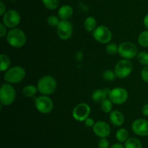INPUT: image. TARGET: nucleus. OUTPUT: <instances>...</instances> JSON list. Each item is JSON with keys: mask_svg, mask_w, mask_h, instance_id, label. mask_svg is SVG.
Segmentation results:
<instances>
[{"mask_svg": "<svg viewBox=\"0 0 148 148\" xmlns=\"http://www.w3.org/2000/svg\"><path fill=\"white\" fill-rule=\"evenodd\" d=\"M7 41L10 46L16 49L22 48L25 45L27 37L23 30L21 29L12 28L6 36Z\"/></svg>", "mask_w": 148, "mask_h": 148, "instance_id": "obj_1", "label": "nucleus"}, {"mask_svg": "<svg viewBox=\"0 0 148 148\" xmlns=\"http://www.w3.org/2000/svg\"><path fill=\"white\" fill-rule=\"evenodd\" d=\"M57 86L56 79L50 75H46L40 78L37 84L38 92L42 95H49L55 92Z\"/></svg>", "mask_w": 148, "mask_h": 148, "instance_id": "obj_2", "label": "nucleus"}, {"mask_svg": "<svg viewBox=\"0 0 148 148\" xmlns=\"http://www.w3.org/2000/svg\"><path fill=\"white\" fill-rule=\"evenodd\" d=\"M25 75V70L22 66H15L6 71L4 75V79L7 83L16 84L22 82Z\"/></svg>", "mask_w": 148, "mask_h": 148, "instance_id": "obj_3", "label": "nucleus"}, {"mask_svg": "<svg viewBox=\"0 0 148 148\" xmlns=\"http://www.w3.org/2000/svg\"><path fill=\"white\" fill-rule=\"evenodd\" d=\"M16 98V91L10 83L3 84L0 88V102L1 106H7L13 103Z\"/></svg>", "mask_w": 148, "mask_h": 148, "instance_id": "obj_4", "label": "nucleus"}, {"mask_svg": "<svg viewBox=\"0 0 148 148\" xmlns=\"http://www.w3.org/2000/svg\"><path fill=\"white\" fill-rule=\"evenodd\" d=\"M133 68L134 66L132 63L129 59H123L117 62L114 68V72L117 77L124 79L131 75Z\"/></svg>", "mask_w": 148, "mask_h": 148, "instance_id": "obj_5", "label": "nucleus"}, {"mask_svg": "<svg viewBox=\"0 0 148 148\" xmlns=\"http://www.w3.org/2000/svg\"><path fill=\"white\" fill-rule=\"evenodd\" d=\"M119 54L125 59H132L138 54V49L131 42H123L119 46Z\"/></svg>", "mask_w": 148, "mask_h": 148, "instance_id": "obj_6", "label": "nucleus"}, {"mask_svg": "<svg viewBox=\"0 0 148 148\" xmlns=\"http://www.w3.org/2000/svg\"><path fill=\"white\" fill-rule=\"evenodd\" d=\"M92 36L96 41L103 44L109 43L112 39V33L110 29L105 25L97 26L92 32Z\"/></svg>", "mask_w": 148, "mask_h": 148, "instance_id": "obj_7", "label": "nucleus"}, {"mask_svg": "<svg viewBox=\"0 0 148 148\" xmlns=\"http://www.w3.org/2000/svg\"><path fill=\"white\" fill-rule=\"evenodd\" d=\"M35 106L36 109L43 114H47L51 112L53 108V103L48 95H40L35 101Z\"/></svg>", "mask_w": 148, "mask_h": 148, "instance_id": "obj_8", "label": "nucleus"}, {"mask_svg": "<svg viewBox=\"0 0 148 148\" xmlns=\"http://www.w3.org/2000/svg\"><path fill=\"white\" fill-rule=\"evenodd\" d=\"M128 92L123 88H115L110 90L108 98L116 105H121L128 99Z\"/></svg>", "mask_w": 148, "mask_h": 148, "instance_id": "obj_9", "label": "nucleus"}, {"mask_svg": "<svg viewBox=\"0 0 148 148\" xmlns=\"http://www.w3.org/2000/svg\"><path fill=\"white\" fill-rule=\"evenodd\" d=\"M20 15L15 10H7L3 15L2 23L8 28H14L20 23Z\"/></svg>", "mask_w": 148, "mask_h": 148, "instance_id": "obj_10", "label": "nucleus"}, {"mask_svg": "<svg viewBox=\"0 0 148 148\" xmlns=\"http://www.w3.org/2000/svg\"><path fill=\"white\" fill-rule=\"evenodd\" d=\"M90 107L85 103H81L75 107L72 111V116L78 121H85L90 114Z\"/></svg>", "mask_w": 148, "mask_h": 148, "instance_id": "obj_11", "label": "nucleus"}, {"mask_svg": "<svg viewBox=\"0 0 148 148\" xmlns=\"http://www.w3.org/2000/svg\"><path fill=\"white\" fill-rule=\"evenodd\" d=\"M57 35L62 40H68L73 33V26L68 20H61L57 27Z\"/></svg>", "mask_w": 148, "mask_h": 148, "instance_id": "obj_12", "label": "nucleus"}, {"mask_svg": "<svg viewBox=\"0 0 148 148\" xmlns=\"http://www.w3.org/2000/svg\"><path fill=\"white\" fill-rule=\"evenodd\" d=\"M132 130L134 134L141 137L148 135V121L145 119H136L132 125Z\"/></svg>", "mask_w": 148, "mask_h": 148, "instance_id": "obj_13", "label": "nucleus"}, {"mask_svg": "<svg viewBox=\"0 0 148 148\" xmlns=\"http://www.w3.org/2000/svg\"><path fill=\"white\" fill-rule=\"evenodd\" d=\"M94 134L98 137L103 138V137H108L111 133V127L106 122L103 121H98L95 123L92 127Z\"/></svg>", "mask_w": 148, "mask_h": 148, "instance_id": "obj_14", "label": "nucleus"}, {"mask_svg": "<svg viewBox=\"0 0 148 148\" xmlns=\"http://www.w3.org/2000/svg\"><path fill=\"white\" fill-rule=\"evenodd\" d=\"M110 90H111L108 88L95 90L92 94V100L96 103H101L103 100L107 98V97H108Z\"/></svg>", "mask_w": 148, "mask_h": 148, "instance_id": "obj_15", "label": "nucleus"}, {"mask_svg": "<svg viewBox=\"0 0 148 148\" xmlns=\"http://www.w3.org/2000/svg\"><path fill=\"white\" fill-rule=\"evenodd\" d=\"M110 121L113 125L116 127H121L124 123V116L119 111H113L110 113Z\"/></svg>", "mask_w": 148, "mask_h": 148, "instance_id": "obj_16", "label": "nucleus"}, {"mask_svg": "<svg viewBox=\"0 0 148 148\" xmlns=\"http://www.w3.org/2000/svg\"><path fill=\"white\" fill-rule=\"evenodd\" d=\"M73 15V9L68 4L62 5L58 10V16L62 20H68Z\"/></svg>", "mask_w": 148, "mask_h": 148, "instance_id": "obj_17", "label": "nucleus"}, {"mask_svg": "<svg viewBox=\"0 0 148 148\" xmlns=\"http://www.w3.org/2000/svg\"><path fill=\"white\" fill-rule=\"evenodd\" d=\"M84 27L88 32H93L97 27L96 20L92 17H87L84 22Z\"/></svg>", "mask_w": 148, "mask_h": 148, "instance_id": "obj_18", "label": "nucleus"}, {"mask_svg": "<svg viewBox=\"0 0 148 148\" xmlns=\"http://www.w3.org/2000/svg\"><path fill=\"white\" fill-rule=\"evenodd\" d=\"M38 91L37 87L34 86L33 85H27L24 87L23 89V94L26 98H32Z\"/></svg>", "mask_w": 148, "mask_h": 148, "instance_id": "obj_19", "label": "nucleus"}, {"mask_svg": "<svg viewBox=\"0 0 148 148\" xmlns=\"http://www.w3.org/2000/svg\"><path fill=\"white\" fill-rule=\"evenodd\" d=\"M0 60H1V64H0V71L1 72H6L7 69L10 68L11 61L9 56L4 53H1L0 55Z\"/></svg>", "mask_w": 148, "mask_h": 148, "instance_id": "obj_20", "label": "nucleus"}, {"mask_svg": "<svg viewBox=\"0 0 148 148\" xmlns=\"http://www.w3.org/2000/svg\"><path fill=\"white\" fill-rule=\"evenodd\" d=\"M125 148H143V144L137 138L130 137L124 143Z\"/></svg>", "mask_w": 148, "mask_h": 148, "instance_id": "obj_21", "label": "nucleus"}, {"mask_svg": "<svg viewBox=\"0 0 148 148\" xmlns=\"http://www.w3.org/2000/svg\"><path fill=\"white\" fill-rule=\"evenodd\" d=\"M116 138L119 143H125L129 139V132L126 129H119L116 133Z\"/></svg>", "mask_w": 148, "mask_h": 148, "instance_id": "obj_22", "label": "nucleus"}, {"mask_svg": "<svg viewBox=\"0 0 148 148\" xmlns=\"http://www.w3.org/2000/svg\"><path fill=\"white\" fill-rule=\"evenodd\" d=\"M101 108L104 113H111L113 108V103L109 98H106L101 103Z\"/></svg>", "mask_w": 148, "mask_h": 148, "instance_id": "obj_23", "label": "nucleus"}, {"mask_svg": "<svg viewBox=\"0 0 148 148\" xmlns=\"http://www.w3.org/2000/svg\"><path fill=\"white\" fill-rule=\"evenodd\" d=\"M138 43L143 47H148V30L140 33L138 37Z\"/></svg>", "mask_w": 148, "mask_h": 148, "instance_id": "obj_24", "label": "nucleus"}, {"mask_svg": "<svg viewBox=\"0 0 148 148\" xmlns=\"http://www.w3.org/2000/svg\"><path fill=\"white\" fill-rule=\"evenodd\" d=\"M43 5L50 10H56L59 5V0H42Z\"/></svg>", "mask_w": 148, "mask_h": 148, "instance_id": "obj_25", "label": "nucleus"}, {"mask_svg": "<svg viewBox=\"0 0 148 148\" xmlns=\"http://www.w3.org/2000/svg\"><path fill=\"white\" fill-rule=\"evenodd\" d=\"M137 61L144 66L148 65V53L146 51L139 52L137 56Z\"/></svg>", "mask_w": 148, "mask_h": 148, "instance_id": "obj_26", "label": "nucleus"}, {"mask_svg": "<svg viewBox=\"0 0 148 148\" xmlns=\"http://www.w3.org/2000/svg\"><path fill=\"white\" fill-rule=\"evenodd\" d=\"M106 51L108 54L114 55L119 52V46L116 43H108L106 46Z\"/></svg>", "mask_w": 148, "mask_h": 148, "instance_id": "obj_27", "label": "nucleus"}, {"mask_svg": "<svg viewBox=\"0 0 148 148\" xmlns=\"http://www.w3.org/2000/svg\"><path fill=\"white\" fill-rule=\"evenodd\" d=\"M59 17L55 15H50L47 18V23L51 27H57L58 25L60 23Z\"/></svg>", "mask_w": 148, "mask_h": 148, "instance_id": "obj_28", "label": "nucleus"}, {"mask_svg": "<svg viewBox=\"0 0 148 148\" xmlns=\"http://www.w3.org/2000/svg\"><path fill=\"white\" fill-rule=\"evenodd\" d=\"M116 77V76L115 72L111 70H106L103 73V77L106 81H108V82L114 81Z\"/></svg>", "mask_w": 148, "mask_h": 148, "instance_id": "obj_29", "label": "nucleus"}, {"mask_svg": "<svg viewBox=\"0 0 148 148\" xmlns=\"http://www.w3.org/2000/svg\"><path fill=\"white\" fill-rule=\"evenodd\" d=\"M98 145L99 148H109V142L106 137H103L98 141Z\"/></svg>", "mask_w": 148, "mask_h": 148, "instance_id": "obj_30", "label": "nucleus"}, {"mask_svg": "<svg viewBox=\"0 0 148 148\" xmlns=\"http://www.w3.org/2000/svg\"><path fill=\"white\" fill-rule=\"evenodd\" d=\"M141 77L144 82L148 83V65L145 66L141 72Z\"/></svg>", "mask_w": 148, "mask_h": 148, "instance_id": "obj_31", "label": "nucleus"}, {"mask_svg": "<svg viewBox=\"0 0 148 148\" xmlns=\"http://www.w3.org/2000/svg\"><path fill=\"white\" fill-rule=\"evenodd\" d=\"M7 27L4 25V23H1L0 24V37L4 38V36H7Z\"/></svg>", "mask_w": 148, "mask_h": 148, "instance_id": "obj_32", "label": "nucleus"}, {"mask_svg": "<svg viewBox=\"0 0 148 148\" xmlns=\"http://www.w3.org/2000/svg\"><path fill=\"white\" fill-rule=\"evenodd\" d=\"M84 123H85V126H86V127H92L94 126V124H95V122H94L93 119L89 118V117H88V119H86L85 120Z\"/></svg>", "mask_w": 148, "mask_h": 148, "instance_id": "obj_33", "label": "nucleus"}, {"mask_svg": "<svg viewBox=\"0 0 148 148\" xmlns=\"http://www.w3.org/2000/svg\"><path fill=\"white\" fill-rule=\"evenodd\" d=\"M6 6L3 1H0V15L3 16L6 12Z\"/></svg>", "mask_w": 148, "mask_h": 148, "instance_id": "obj_34", "label": "nucleus"}, {"mask_svg": "<svg viewBox=\"0 0 148 148\" xmlns=\"http://www.w3.org/2000/svg\"><path fill=\"white\" fill-rule=\"evenodd\" d=\"M142 113L145 116H148V103L145 104L142 108Z\"/></svg>", "mask_w": 148, "mask_h": 148, "instance_id": "obj_35", "label": "nucleus"}, {"mask_svg": "<svg viewBox=\"0 0 148 148\" xmlns=\"http://www.w3.org/2000/svg\"><path fill=\"white\" fill-rule=\"evenodd\" d=\"M143 23H144L145 27L148 30V14L145 16L144 19H143Z\"/></svg>", "mask_w": 148, "mask_h": 148, "instance_id": "obj_36", "label": "nucleus"}, {"mask_svg": "<svg viewBox=\"0 0 148 148\" xmlns=\"http://www.w3.org/2000/svg\"><path fill=\"white\" fill-rule=\"evenodd\" d=\"M110 148H125L124 146H123L121 143H116L114 144L112 146H111Z\"/></svg>", "mask_w": 148, "mask_h": 148, "instance_id": "obj_37", "label": "nucleus"}, {"mask_svg": "<svg viewBox=\"0 0 148 148\" xmlns=\"http://www.w3.org/2000/svg\"><path fill=\"white\" fill-rule=\"evenodd\" d=\"M1 1H2V0H1Z\"/></svg>", "mask_w": 148, "mask_h": 148, "instance_id": "obj_38", "label": "nucleus"}]
</instances>
